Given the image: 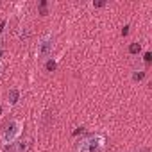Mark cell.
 <instances>
[{
	"label": "cell",
	"instance_id": "obj_1",
	"mask_svg": "<svg viewBox=\"0 0 152 152\" xmlns=\"http://www.w3.org/2000/svg\"><path fill=\"white\" fill-rule=\"evenodd\" d=\"M22 131H23V124L22 120H9L2 131V136H0V140H2L4 145H13L20 136H22Z\"/></svg>",
	"mask_w": 152,
	"mask_h": 152
},
{
	"label": "cell",
	"instance_id": "obj_2",
	"mask_svg": "<svg viewBox=\"0 0 152 152\" xmlns=\"http://www.w3.org/2000/svg\"><path fill=\"white\" fill-rule=\"evenodd\" d=\"M106 147V138L102 134H90L81 140L77 152H102Z\"/></svg>",
	"mask_w": 152,
	"mask_h": 152
},
{
	"label": "cell",
	"instance_id": "obj_3",
	"mask_svg": "<svg viewBox=\"0 0 152 152\" xmlns=\"http://www.w3.org/2000/svg\"><path fill=\"white\" fill-rule=\"evenodd\" d=\"M54 47H56V38L54 34H45L39 38L38 41V47H36V59L38 61H47L50 59L52 52H54Z\"/></svg>",
	"mask_w": 152,
	"mask_h": 152
},
{
	"label": "cell",
	"instance_id": "obj_4",
	"mask_svg": "<svg viewBox=\"0 0 152 152\" xmlns=\"http://www.w3.org/2000/svg\"><path fill=\"white\" fill-rule=\"evenodd\" d=\"M18 100H20V90H18V88H11V90L7 91V104L13 107V106L18 104Z\"/></svg>",
	"mask_w": 152,
	"mask_h": 152
},
{
	"label": "cell",
	"instance_id": "obj_5",
	"mask_svg": "<svg viewBox=\"0 0 152 152\" xmlns=\"http://www.w3.org/2000/svg\"><path fill=\"white\" fill-rule=\"evenodd\" d=\"M141 50V45L140 43H131L129 45V54H138Z\"/></svg>",
	"mask_w": 152,
	"mask_h": 152
},
{
	"label": "cell",
	"instance_id": "obj_6",
	"mask_svg": "<svg viewBox=\"0 0 152 152\" xmlns=\"http://www.w3.org/2000/svg\"><path fill=\"white\" fill-rule=\"evenodd\" d=\"M143 77H145V72H143V70H140V72L132 73V81H141Z\"/></svg>",
	"mask_w": 152,
	"mask_h": 152
},
{
	"label": "cell",
	"instance_id": "obj_7",
	"mask_svg": "<svg viewBox=\"0 0 152 152\" xmlns=\"http://www.w3.org/2000/svg\"><path fill=\"white\" fill-rule=\"evenodd\" d=\"M47 70H56V63L52 59H47Z\"/></svg>",
	"mask_w": 152,
	"mask_h": 152
},
{
	"label": "cell",
	"instance_id": "obj_8",
	"mask_svg": "<svg viewBox=\"0 0 152 152\" xmlns=\"http://www.w3.org/2000/svg\"><path fill=\"white\" fill-rule=\"evenodd\" d=\"M39 11H41L43 15H47V2H41V4H39Z\"/></svg>",
	"mask_w": 152,
	"mask_h": 152
},
{
	"label": "cell",
	"instance_id": "obj_9",
	"mask_svg": "<svg viewBox=\"0 0 152 152\" xmlns=\"http://www.w3.org/2000/svg\"><path fill=\"white\" fill-rule=\"evenodd\" d=\"M91 6H93V7H104L106 2H91Z\"/></svg>",
	"mask_w": 152,
	"mask_h": 152
},
{
	"label": "cell",
	"instance_id": "obj_10",
	"mask_svg": "<svg viewBox=\"0 0 152 152\" xmlns=\"http://www.w3.org/2000/svg\"><path fill=\"white\" fill-rule=\"evenodd\" d=\"M145 61H147V63L150 61V52H147V54H145Z\"/></svg>",
	"mask_w": 152,
	"mask_h": 152
},
{
	"label": "cell",
	"instance_id": "obj_11",
	"mask_svg": "<svg viewBox=\"0 0 152 152\" xmlns=\"http://www.w3.org/2000/svg\"><path fill=\"white\" fill-rule=\"evenodd\" d=\"M134 152H148V150H147V148H145V150H134Z\"/></svg>",
	"mask_w": 152,
	"mask_h": 152
},
{
	"label": "cell",
	"instance_id": "obj_12",
	"mask_svg": "<svg viewBox=\"0 0 152 152\" xmlns=\"http://www.w3.org/2000/svg\"><path fill=\"white\" fill-rule=\"evenodd\" d=\"M0 115H2V104H0Z\"/></svg>",
	"mask_w": 152,
	"mask_h": 152
},
{
	"label": "cell",
	"instance_id": "obj_13",
	"mask_svg": "<svg viewBox=\"0 0 152 152\" xmlns=\"http://www.w3.org/2000/svg\"><path fill=\"white\" fill-rule=\"evenodd\" d=\"M0 72H2V63H0Z\"/></svg>",
	"mask_w": 152,
	"mask_h": 152
}]
</instances>
